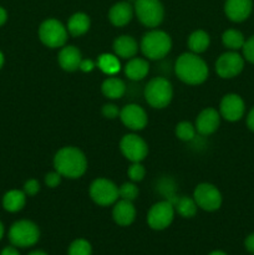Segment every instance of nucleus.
Wrapping results in <instances>:
<instances>
[{"label":"nucleus","instance_id":"1","mask_svg":"<svg viewBox=\"0 0 254 255\" xmlns=\"http://www.w3.org/2000/svg\"><path fill=\"white\" fill-rule=\"evenodd\" d=\"M54 167L62 177L80 178L87 169V159L81 149L76 147H64L55 154Z\"/></svg>","mask_w":254,"mask_h":255},{"label":"nucleus","instance_id":"2","mask_svg":"<svg viewBox=\"0 0 254 255\" xmlns=\"http://www.w3.org/2000/svg\"><path fill=\"white\" fill-rule=\"evenodd\" d=\"M177 77L187 85H201L208 77L206 61L193 52L182 54L174 65Z\"/></svg>","mask_w":254,"mask_h":255},{"label":"nucleus","instance_id":"3","mask_svg":"<svg viewBox=\"0 0 254 255\" xmlns=\"http://www.w3.org/2000/svg\"><path fill=\"white\" fill-rule=\"evenodd\" d=\"M139 47L147 59L159 60L171 51L172 40L167 32L162 30H152L143 35Z\"/></svg>","mask_w":254,"mask_h":255},{"label":"nucleus","instance_id":"4","mask_svg":"<svg viewBox=\"0 0 254 255\" xmlns=\"http://www.w3.org/2000/svg\"><path fill=\"white\" fill-rule=\"evenodd\" d=\"M9 241L11 246L16 248H29V247L35 246L40 238L39 227L31 221H17L10 227Z\"/></svg>","mask_w":254,"mask_h":255},{"label":"nucleus","instance_id":"5","mask_svg":"<svg viewBox=\"0 0 254 255\" xmlns=\"http://www.w3.org/2000/svg\"><path fill=\"white\" fill-rule=\"evenodd\" d=\"M144 97L149 106L153 109H164L168 106L173 97L171 82L163 77H154L146 85Z\"/></svg>","mask_w":254,"mask_h":255},{"label":"nucleus","instance_id":"6","mask_svg":"<svg viewBox=\"0 0 254 255\" xmlns=\"http://www.w3.org/2000/svg\"><path fill=\"white\" fill-rule=\"evenodd\" d=\"M139 22L147 27H156L164 17L163 5L159 0H136L133 6Z\"/></svg>","mask_w":254,"mask_h":255},{"label":"nucleus","instance_id":"7","mask_svg":"<svg viewBox=\"0 0 254 255\" xmlns=\"http://www.w3.org/2000/svg\"><path fill=\"white\" fill-rule=\"evenodd\" d=\"M39 37L45 46L51 49L62 47L67 41V30L59 20L47 19L40 25Z\"/></svg>","mask_w":254,"mask_h":255},{"label":"nucleus","instance_id":"8","mask_svg":"<svg viewBox=\"0 0 254 255\" xmlns=\"http://www.w3.org/2000/svg\"><path fill=\"white\" fill-rule=\"evenodd\" d=\"M90 197L96 204L107 207L115 204L119 197V187L106 178H97L90 186Z\"/></svg>","mask_w":254,"mask_h":255},{"label":"nucleus","instance_id":"9","mask_svg":"<svg viewBox=\"0 0 254 255\" xmlns=\"http://www.w3.org/2000/svg\"><path fill=\"white\" fill-rule=\"evenodd\" d=\"M174 207L169 201H162L153 204L147 214V223L154 231L168 228L174 218Z\"/></svg>","mask_w":254,"mask_h":255},{"label":"nucleus","instance_id":"10","mask_svg":"<svg viewBox=\"0 0 254 255\" xmlns=\"http://www.w3.org/2000/svg\"><path fill=\"white\" fill-rule=\"evenodd\" d=\"M193 199L197 206L206 212H214L222 206L221 192L211 183L198 184L193 192Z\"/></svg>","mask_w":254,"mask_h":255},{"label":"nucleus","instance_id":"11","mask_svg":"<svg viewBox=\"0 0 254 255\" xmlns=\"http://www.w3.org/2000/svg\"><path fill=\"white\" fill-rule=\"evenodd\" d=\"M244 57L237 51L222 54L216 62V71L222 79H232L243 71Z\"/></svg>","mask_w":254,"mask_h":255},{"label":"nucleus","instance_id":"12","mask_svg":"<svg viewBox=\"0 0 254 255\" xmlns=\"http://www.w3.org/2000/svg\"><path fill=\"white\" fill-rule=\"evenodd\" d=\"M120 148H121L122 154L132 163L143 161L148 153V146L146 142L141 137L133 133L122 137L121 142H120Z\"/></svg>","mask_w":254,"mask_h":255},{"label":"nucleus","instance_id":"13","mask_svg":"<svg viewBox=\"0 0 254 255\" xmlns=\"http://www.w3.org/2000/svg\"><path fill=\"white\" fill-rule=\"evenodd\" d=\"M246 105L243 99L237 94H228L222 99L219 105V115L229 122H236L243 117Z\"/></svg>","mask_w":254,"mask_h":255},{"label":"nucleus","instance_id":"14","mask_svg":"<svg viewBox=\"0 0 254 255\" xmlns=\"http://www.w3.org/2000/svg\"><path fill=\"white\" fill-rule=\"evenodd\" d=\"M120 119H121L122 124L132 131L143 129L146 127L147 121H148L144 110L136 104L126 105L120 111Z\"/></svg>","mask_w":254,"mask_h":255},{"label":"nucleus","instance_id":"15","mask_svg":"<svg viewBox=\"0 0 254 255\" xmlns=\"http://www.w3.org/2000/svg\"><path fill=\"white\" fill-rule=\"evenodd\" d=\"M253 10L252 0H226L224 12L231 21L242 22L249 17Z\"/></svg>","mask_w":254,"mask_h":255},{"label":"nucleus","instance_id":"16","mask_svg":"<svg viewBox=\"0 0 254 255\" xmlns=\"http://www.w3.org/2000/svg\"><path fill=\"white\" fill-rule=\"evenodd\" d=\"M219 122H221V115L217 110L212 107L204 109L196 120V131L203 136H209L217 131Z\"/></svg>","mask_w":254,"mask_h":255},{"label":"nucleus","instance_id":"17","mask_svg":"<svg viewBox=\"0 0 254 255\" xmlns=\"http://www.w3.org/2000/svg\"><path fill=\"white\" fill-rule=\"evenodd\" d=\"M112 217H114V221L119 226H131L133 223L134 218H136V209H134L133 203L129 201H125V199L116 202L114 211H112Z\"/></svg>","mask_w":254,"mask_h":255},{"label":"nucleus","instance_id":"18","mask_svg":"<svg viewBox=\"0 0 254 255\" xmlns=\"http://www.w3.org/2000/svg\"><path fill=\"white\" fill-rule=\"evenodd\" d=\"M132 16H133V7L127 1L116 2L109 11L110 21L117 27L128 24Z\"/></svg>","mask_w":254,"mask_h":255},{"label":"nucleus","instance_id":"19","mask_svg":"<svg viewBox=\"0 0 254 255\" xmlns=\"http://www.w3.org/2000/svg\"><path fill=\"white\" fill-rule=\"evenodd\" d=\"M57 60H59V65L61 66L62 70L69 72L76 71L80 67V62L82 60L81 52L77 47L71 46V45L64 46L60 51Z\"/></svg>","mask_w":254,"mask_h":255},{"label":"nucleus","instance_id":"20","mask_svg":"<svg viewBox=\"0 0 254 255\" xmlns=\"http://www.w3.org/2000/svg\"><path fill=\"white\" fill-rule=\"evenodd\" d=\"M137 41L129 35H122L114 41L115 55L121 59H132L137 54Z\"/></svg>","mask_w":254,"mask_h":255},{"label":"nucleus","instance_id":"21","mask_svg":"<svg viewBox=\"0 0 254 255\" xmlns=\"http://www.w3.org/2000/svg\"><path fill=\"white\" fill-rule=\"evenodd\" d=\"M149 71V64L147 60L141 57H132L125 66V74L128 79L133 81H139L144 79Z\"/></svg>","mask_w":254,"mask_h":255},{"label":"nucleus","instance_id":"22","mask_svg":"<svg viewBox=\"0 0 254 255\" xmlns=\"http://www.w3.org/2000/svg\"><path fill=\"white\" fill-rule=\"evenodd\" d=\"M25 203H26V194L24 193V191L19 189H11L2 197V207L10 213L20 212L25 207Z\"/></svg>","mask_w":254,"mask_h":255},{"label":"nucleus","instance_id":"23","mask_svg":"<svg viewBox=\"0 0 254 255\" xmlns=\"http://www.w3.org/2000/svg\"><path fill=\"white\" fill-rule=\"evenodd\" d=\"M101 90L102 94H104L107 99L117 100L121 99L125 95V92H126V85H125V82L122 81L121 79H119V77L111 76L102 82Z\"/></svg>","mask_w":254,"mask_h":255},{"label":"nucleus","instance_id":"24","mask_svg":"<svg viewBox=\"0 0 254 255\" xmlns=\"http://www.w3.org/2000/svg\"><path fill=\"white\" fill-rule=\"evenodd\" d=\"M90 17L84 12H76L72 15L67 22V31L72 35V36L77 37L81 35L86 34L90 29Z\"/></svg>","mask_w":254,"mask_h":255},{"label":"nucleus","instance_id":"25","mask_svg":"<svg viewBox=\"0 0 254 255\" xmlns=\"http://www.w3.org/2000/svg\"><path fill=\"white\" fill-rule=\"evenodd\" d=\"M174 207V211L179 214L183 218H192V217L196 216L197 213V206L196 201L191 197H179V198H176L173 202H171Z\"/></svg>","mask_w":254,"mask_h":255},{"label":"nucleus","instance_id":"26","mask_svg":"<svg viewBox=\"0 0 254 255\" xmlns=\"http://www.w3.org/2000/svg\"><path fill=\"white\" fill-rule=\"evenodd\" d=\"M209 42H211L209 35L203 30H196L188 37L189 50H191V52L197 55L206 51L209 46Z\"/></svg>","mask_w":254,"mask_h":255},{"label":"nucleus","instance_id":"27","mask_svg":"<svg viewBox=\"0 0 254 255\" xmlns=\"http://www.w3.org/2000/svg\"><path fill=\"white\" fill-rule=\"evenodd\" d=\"M97 67H99L104 74L114 76L115 74H117V72L120 71L121 65H120V61L119 59H117L116 55L102 54L100 55L99 59H97Z\"/></svg>","mask_w":254,"mask_h":255},{"label":"nucleus","instance_id":"28","mask_svg":"<svg viewBox=\"0 0 254 255\" xmlns=\"http://www.w3.org/2000/svg\"><path fill=\"white\" fill-rule=\"evenodd\" d=\"M222 41H223V45L227 49H229L231 51H237V50L243 47L246 39H244V35L239 30L229 29L223 32Z\"/></svg>","mask_w":254,"mask_h":255},{"label":"nucleus","instance_id":"29","mask_svg":"<svg viewBox=\"0 0 254 255\" xmlns=\"http://www.w3.org/2000/svg\"><path fill=\"white\" fill-rule=\"evenodd\" d=\"M176 136L182 141H192L196 136V126L187 121L179 122L176 126Z\"/></svg>","mask_w":254,"mask_h":255},{"label":"nucleus","instance_id":"30","mask_svg":"<svg viewBox=\"0 0 254 255\" xmlns=\"http://www.w3.org/2000/svg\"><path fill=\"white\" fill-rule=\"evenodd\" d=\"M69 255H92V247L86 239H76L69 247Z\"/></svg>","mask_w":254,"mask_h":255},{"label":"nucleus","instance_id":"31","mask_svg":"<svg viewBox=\"0 0 254 255\" xmlns=\"http://www.w3.org/2000/svg\"><path fill=\"white\" fill-rule=\"evenodd\" d=\"M138 196V188L133 184V182H127L121 187H119V197L125 201L133 202Z\"/></svg>","mask_w":254,"mask_h":255},{"label":"nucleus","instance_id":"32","mask_svg":"<svg viewBox=\"0 0 254 255\" xmlns=\"http://www.w3.org/2000/svg\"><path fill=\"white\" fill-rule=\"evenodd\" d=\"M127 173H128L129 179L132 182H141L143 179L144 174H146V169H144V167L139 162H133L129 166Z\"/></svg>","mask_w":254,"mask_h":255},{"label":"nucleus","instance_id":"33","mask_svg":"<svg viewBox=\"0 0 254 255\" xmlns=\"http://www.w3.org/2000/svg\"><path fill=\"white\" fill-rule=\"evenodd\" d=\"M242 50H243L244 60L249 61L251 64H254V35L249 37L248 40H246Z\"/></svg>","mask_w":254,"mask_h":255},{"label":"nucleus","instance_id":"34","mask_svg":"<svg viewBox=\"0 0 254 255\" xmlns=\"http://www.w3.org/2000/svg\"><path fill=\"white\" fill-rule=\"evenodd\" d=\"M40 191V183L37 179H29V181L25 182L24 184V193L26 194V196H35V194L39 193Z\"/></svg>","mask_w":254,"mask_h":255},{"label":"nucleus","instance_id":"35","mask_svg":"<svg viewBox=\"0 0 254 255\" xmlns=\"http://www.w3.org/2000/svg\"><path fill=\"white\" fill-rule=\"evenodd\" d=\"M61 177L62 176L59 172H50V173H47L45 176V184L47 187H50V188H55V187H57L61 183Z\"/></svg>","mask_w":254,"mask_h":255},{"label":"nucleus","instance_id":"36","mask_svg":"<svg viewBox=\"0 0 254 255\" xmlns=\"http://www.w3.org/2000/svg\"><path fill=\"white\" fill-rule=\"evenodd\" d=\"M102 115H104L106 119L114 120L116 119L117 116H120V110L117 109V106L112 104H107L102 107Z\"/></svg>","mask_w":254,"mask_h":255},{"label":"nucleus","instance_id":"37","mask_svg":"<svg viewBox=\"0 0 254 255\" xmlns=\"http://www.w3.org/2000/svg\"><path fill=\"white\" fill-rule=\"evenodd\" d=\"M94 67H95L94 61H92V60H90V59H87V60H81L79 69L81 70V71H84V72H90V71H92V70H94Z\"/></svg>","mask_w":254,"mask_h":255},{"label":"nucleus","instance_id":"38","mask_svg":"<svg viewBox=\"0 0 254 255\" xmlns=\"http://www.w3.org/2000/svg\"><path fill=\"white\" fill-rule=\"evenodd\" d=\"M244 247H246V249L249 253L254 255V233L249 234V236L247 237L246 241H244Z\"/></svg>","mask_w":254,"mask_h":255},{"label":"nucleus","instance_id":"39","mask_svg":"<svg viewBox=\"0 0 254 255\" xmlns=\"http://www.w3.org/2000/svg\"><path fill=\"white\" fill-rule=\"evenodd\" d=\"M247 126L251 131L254 132V107L249 111L248 116H247Z\"/></svg>","mask_w":254,"mask_h":255},{"label":"nucleus","instance_id":"40","mask_svg":"<svg viewBox=\"0 0 254 255\" xmlns=\"http://www.w3.org/2000/svg\"><path fill=\"white\" fill-rule=\"evenodd\" d=\"M0 255H20V253L17 252L16 247L11 246V247H6V248L2 249Z\"/></svg>","mask_w":254,"mask_h":255},{"label":"nucleus","instance_id":"41","mask_svg":"<svg viewBox=\"0 0 254 255\" xmlns=\"http://www.w3.org/2000/svg\"><path fill=\"white\" fill-rule=\"evenodd\" d=\"M7 20V12L6 10L4 9L2 6H0V26H2V25L6 22Z\"/></svg>","mask_w":254,"mask_h":255},{"label":"nucleus","instance_id":"42","mask_svg":"<svg viewBox=\"0 0 254 255\" xmlns=\"http://www.w3.org/2000/svg\"><path fill=\"white\" fill-rule=\"evenodd\" d=\"M4 232H5V229H4V224H2L1 222H0V241H1L2 237H4Z\"/></svg>","mask_w":254,"mask_h":255},{"label":"nucleus","instance_id":"43","mask_svg":"<svg viewBox=\"0 0 254 255\" xmlns=\"http://www.w3.org/2000/svg\"><path fill=\"white\" fill-rule=\"evenodd\" d=\"M27 255H47V254L42 251H35V252H31V253Z\"/></svg>","mask_w":254,"mask_h":255},{"label":"nucleus","instance_id":"44","mask_svg":"<svg viewBox=\"0 0 254 255\" xmlns=\"http://www.w3.org/2000/svg\"><path fill=\"white\" fill-rule=\"evenodd\" d=\"M4 61H5L4 54H2V52L0 51V69H1V67H2V65H4Z\"/></svg>","mask_w":254,"mask_h":255},{"label":"nucleus","instance_id":"45","mask_svg":"<svg viewBox=\"0 0 254 255\" xmlns=\"http://www.w3.org/2000/svg\"><path fill=\"white\" fill-rule=\"evenodd\" d=\"M208 255H227V254L222 251H214V252H212V253H209Z\"/></svg>","mask_w":254,"mask_h":255}]
</instances>
